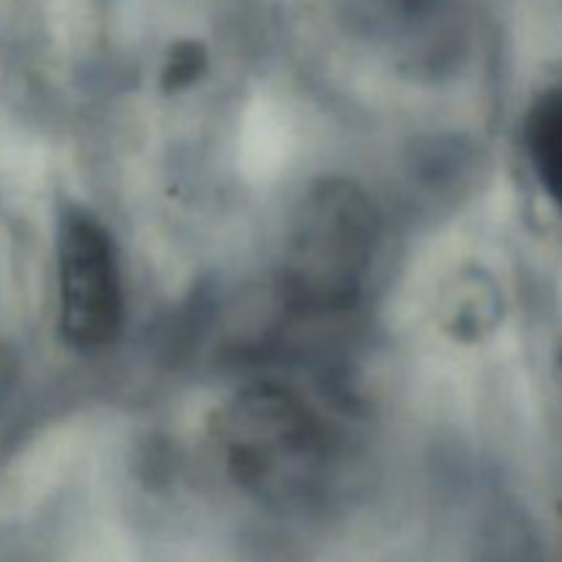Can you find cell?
Masks as SVG:
<instances>
[{
	"label": "cell",
	"mask_w": 562,
	"mask_h": 562,
	"mask_svg": "<svg viewBox=\"0 0 562 562\" xmlns=\"http://www.w3.org/2000/svg\"><path fill=\"white\" fill-rule=\"evenodd\" d=\"M426 3H431V0H401V5H404V9H423Z\"/></svg>",
	"instance_id": "cell-8"
},
{
	"label": "cell",
	"mask_w": 562,
	"mask_h": 562,
	"mask_svg": "<svg viewBox=\"0 0 562 562\" xmlns=\"http://www.w3.org/2000/svg\"><path fill=\"white\" fill-rule=\"evenodd\" d=\"M554 376H558L560 393H562V338H560V344H558V351H554Z\"/></svg>",
	"instance_id": "cell-7"
},
{
	"label": "cell",
	"mask_w": 562,
	"mask_h": 562,
	"mask_svg": "<svg viewBox=\"0 0 562 562\" xmlns=\"http://www.w3.org/2000/svg\"><path fill=\"white\" fill-rule=\"evenodd\" d=\"M499 294L492 280H481V272L459 274L442 300L445 329L461 340H477L492 333L499 322Z\"/></svg>",
	"instance_id": "cell-5"
},
{
	"label": "cell",
	"mask_w": 562,
	"mask_h": 562,
	"mask_svg": "<svg viewBox=\"0 0 562 562\" xmlns=\"http://www.w3.org/2000/svg\"><path fill=\"white\" fill-rule=\"evenodd\" d=\"M124 285L108 228L86 209L58 225V327L77 351L110 349L124 329Z\"/></svg>",
	"instance_id": "cell-3"
},
{
	"label": "cell",
	"mask_w": 562,
	"mask_h": 562,
	"mask_svg": "<svg viewBox=\"0 0 562 562\" xmlns=\"http://www.w3.org/2000/svg\"><path fill=\"white\" fill-rule=\"evenodd\" d=\"M217 442L231 477L269 503H291L318 486L329 437L316 412L280 384L245 387L220 417Z\"/></svg>",
	"instance_id": "cell-2"
},
{
	"label": "cell",
	"mask_w": 562,
	"mask_h": 562,
	"mask_svg": "<svg viewBox=\"0 0 562 562\" xmlns=\"http://www.w3.org/2000/svg\"><path fill=\"white\" fill-rule=\"evenodd\" d=\"M209 69V53L201 42H176L168 49V58H165L162 71H159V82H162V91L179 93L187 88L195 86Z\"/></svg>",
	"instance_id": "cell-6"
},
{
	"label": "cell",
	"mask_w": 562,
	"mask_h": 562,
	"mask_svg": "<svg viewBox=\"0 0 562 562\" xmlns=\"http://www.w3.org/2000/svg\"><path fill=\"white\" fill-rule=\"evenodd\" d=\"M379 247V212L355 179L307 190L283 250L280 294L302 316H335L360 302Z\"/></svg>",
	"instance_id": "cell-1"
},
{
	"label": "cell",
	"mask_w": 562,
	"mask_h": 562,
	"mask_svg": "<svg viewBox=\"0 0 562 562\" xmlns=\"http://www.w3.org/2000/svg\"><path fill=\"white\" fill-rule=\"evenodd\" d=\"M525 140L543 192L562 212V86L547 88L530 104Z\"/></svg>",
	"instance_id": "cell-4"
}]
</instances>
